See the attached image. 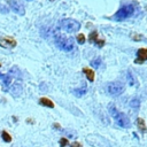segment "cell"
<instances>
[{"label":"cell","instance_id":"1","mask_svg":"<svg viewBox=\"0 0 147 147\" xmlns=\"http://www.w3.org/2000/svg\"><path fill=\"white\" fill-rule=\"evenodd\" d=\"M54 41H55V45L64 51V52H70L74 49V41L71 38H68V37H64L63 34H60V33H56L55 37H54Z\"/></svg>","mask_w":147,"mask_h":147},{"label":"cell","instance_id":"2","mask_svg":"<svg viewBox=\"0 0 147 147\" xmlns=\"http://www.w3.org/2000/svg\"><path fill=\"white\" fill-rule=\"evenodd\" d=\"M60 28L68 33H72L80 29V23L72 18H63L60 21Z\"/></svg>","mask_w":147,"mask_h":147},{"label":"cell","instance_id":"3","mask_svg":"<svg viewBox=\"0 0 147 147\" xmlns=\"http://www.w3.org/2000/svg\"><path fill=\"white\" fill-rule=\"evenodd\" d=\"M134 13V7L132 5H124L122 6L114 15V20L116 21H123L129 18L130 16H132Z\"/></svg>","mask_w":147,"mask_h":147},{"label":"cell","instance_id":"4","mask_svg":"<svg viewBox=\"0 0 147 147\" xmlns=\"http://www.w3.org/2000/svg\"><path fill=\"white\" fill-rule=\"evenodd\" d=\"M106 91H107L108 94L116 96V95L122 94L125 91V85L122 82H111V83H108L107 84Z\"/></svg>","mask_w":147,"mask_h":147},{"label":"cell","instance_id":"5","mask_svg":"<svg viewBox=\"0 0 147 147\" xmlns=\"http://www.w3.org/2000/svg\"><path fill=\"white\" fill-rule=\"evenodd\" d=\"M114 118H115L117 125H119L121 127L126 129V127L130 126V119H129V117H127L124 113H119V111H118V113L114 116Z\"/></svg>","mask_w":147,"mask_h":147},{"label":"cell","instance_id":"6","mask_svg":"<svg viewBox=\"0 0 147 147\" xmlns=\"http://www.w3.org/2000/svg\"><path fill=\"white\" fill-rule=\"evenodd\" d=\"M0 46L2 48H14L16 46V40L10 37H1L0 38Z\"/></svg>","mask_w":147,"mask_h":147},{"label":"cell","instance_id":"7","mask_svg":"<svg viewBox=\"0 0 147 147\" xmlns=\"http://www.w3.org/2000/svg\"><path fill=\"white\" fill-rule=\"evenodd\" d=\"M9 3H10V9L13 11H15L18 15H24L25 10H24V7H23V5L21 2H18L17 0H10Z\"/></svg>","mask_w":147,"mask_h":147},{"label":"cell","instance_id":"8","mask_svg":"<svg viewBox=\"0 0 147 147\" xmlns=\"http://www.w3.org/2000/svg\"><path fill=\"white\" fill-rule=\"evenodd\" d=\"M9 92H10V94H11L13 96H20V95H21V93L23 92L22 85H21V84H18V83H15V84L10 87Z\"/></svg>","mask_w":147,"mask_h":147},{"label":"cell","instance_id":"9","mask_svg":"<svg viewBox=\"0 0 147 147\" xmlns=\"http://www.w3.org/2000/svg\"><path fill=\"white\" fill-rule=\"evenodd\" d=\"M145 60H147V48H139L137 51V60H136V62L141 63Z\"/></svg>","mask_w":147,"mask_h":147},{"label":"cell","instance_id":"10","mask_svg":"<svg viewBox=\"0 0 147 147\" xmlns=\"http://www.w3.org/2000/svg\"><path fill=\"white\" fill-rule=\"evenodd\" d=\"M8 75H9L11 78H13V77H15V78H18V79H21V78H22L21 71H20V69H18L17 67H13V68L9 70Z\"/></svg>","mask_w":147,"mask_h":147},{"label":"cell","instance_id":"11","mask_svg":"<svg viewBox=\"0 0 147 147\" xmlns=\"http://www.w3.org/2000/svg\"><path fill=\"white\" fill-rule=\"evenodd\" d=\"M1 78H2V85H3V90H7V87L10 85V83H11V77L8 75V74H6V75H2L1 76Z\"/></svg>","mask_w":147,"mask_h":147},{"label":"cell","instance_id":"12","mask_svg":"<svg viewBox=\"0 0 147 147\" xmlns=\"http://www.w3.org/2000/svg\"><path fill=\"white\" fill-rule=\"evenodd\" d=\"M39 103H40L41 106H45V107H48V108H54L53 101H51V100L47 99V98H40V99H39Z\"/></svg>","mask_w":147,"mask_h":147},{"label":"cell","instance_id":"13","mask_svg":"<svg viewBox=\"0 0 147 147\" xmlns=\"http://www.w3.org/2000/svg\"><path fill=\"white\" fill-rule=\"evenodd\" d=\"M83 72L86 75V78L90 80V82H93L94 80V71L90 68H84L83 69Z\"/></svg>","mask_w":147,"mask_h":147},{"label":"cell","instance_id":"14","mask_svg":"<svg viewBox=\"0 0 147 147\" xmlns=\"http://www.w3.org/2000/svg\"><path fill=\"white\" fill-rule=\"evenodd\" d=\"M136 123H137V126H138V129L142 132V133H145L146 132V124H145V121L142 119V118H137V121H136Z\"/></svg>","mask_w":147,"mask_h":147},{"label":"cell","instance_id":"15","mask_svg":"<svg viewBox=\"0 0 147 147\" xmlns=\"http://www.w3.org/2000/svg\"><path fill=\"white\" fill-rule=\"evenodd\" d=\"M87 92V90H86V87H80V88H75L74 91H72V93L76 95V96H83L85 93Z\"/></svg>","mask_w":147,"mask_h":147},{"label":"cell","instance_id":"16","mask_svg":"<svg viewBox=\"0 0 147 147\" xmlns=\"http://www.w3.org/2000/svg\"><path fill=\"white\" fill-rule=\"evenodd\" d=\"M1 138H2V140L5 142H10L11 141V137H10V134L7 131H2L1 132Z\"/></svg>","mask_w":147,"mask_h":147},{"label":"cell","instance_id":"17","mask_svg":"<svg viewBox=\"0 0 147 147\" xmlns=\"http://www.w3.org/2000/svg\"><path fill=\"white\" fill-rule=\"evenodd\" d=\"M130 106H131L132 108H139V106H140V101H139V99H137V98L132 99V100L130 101Z\"/></svg>","mask_w":147,"mask_h":147},{"label":"cell","instance_id":"18","mask_svg":"<svg viewBox=\"0 0 147 147\" xmlns=\"http://www.w3.org/2000/svg\"><path fill=\"white\" fill-rule=\"evenodd\" d=\"M98 40V32L96 31H93L90 33V37H88V41L92 42V41H96Z\"/></svg>","mask_w":147,"mask_h":147},{"label":"cell","instance_id":"19","mask_svg":"<svg viewBox=\"0 0 147 147\" xmlns=\"http://www.w3.org/2000/svg\"><path fill=\"white\" fill-rule=\"evenodd\" d=\"M126 77H127V82H129V84H130L131 86H133V85L136 84V79H134L133 75H132V74H131V72L129 71V72H127V76H126Z\"/></svg>","mask_w":147,"mask_h":147},{"label":"cell","instance_id":"20","mask_svg":"<svg viewBox=\"0 0 147 147\" xmlns=\"http://www.w3.org/2000/svg\"><path fill=\"white\" fill-rule=\"evenodd\" d=\"M91 64H92V67H94V68H99L100 67V64H101V59H95V60H93L92 62H91Z\"/></svg>","mask_w":147,"mask_h":147},{"label":"cell","instance_id":"21","mask_svg":"<svg viewBox=\"0 0 147 147\" xmlns=\"http://www.w3.org/2000/svg\"><path fill=\"white\" fill-rule=\"evenodd\" d=\"M77 41H78V44H84L85 42V36L84 34H78L77 36Z\"/></svg>","mask_w":147,"mask_h":147},{"label":"cell","instance_id":"22","mask_svg":"<svg viewBox=\"0 0 147 147\" xmlns=\"http://www.w3.org/2000/svg\"><path fill=\"white\" fill-rule=\"evenodd\" d=\"M67 145H68V139L61 138V139H60V147H65Z\"/></svg>","mask_w":147,"mask_h":147},{"label":"cell","instance_id":"23","mask_svg":"<svg viewBox=\"0 0 147 147\" xmlns=\"http://www.w3.org/2000/svg\"><path fill=\"white\" fill-rule=\"evenodd\" d=\"M95 44H96L98 47H102V46L105 45V40H99V39H98V40L95 41Z\"/></svg>","mask_w":147,"mask_h":147},{"label":"cell","instance_id":"24","mask_svg":"<svg viewBox=\"0 0 147 147\" xmlns=\"http://www.w3.org/2000/svg\"><path fill=\"white\" fill-rule=\"evenodd\" d=\"M71 147H82V145H80L79 142H77V141H76V142H74V144L71 145Z\"/></svg>","mask_w":147,"mask_h":147},{"label":"cell","instance_id":"25","mask_svg":"<svg viewBox=\"0 0 147 147\" xmlns=\"http://www.w3.org/2000/svg\"><path fill=\"white\" fill-rule=\"evenodd\" d=\"M1 76H2V75H1V74H0V77H1Z\"/></svg>","mask_w":147,"mask_h":147},{"label":"cell","instance_id":"26","mask_svg":"<svg viewBox=\"0 0 147 147\" xmlns=\"http://www.w3.org/2000/svg\"><path fill=\"white\" fill-rule=\"evenodd\" d=\"M51 1H54V0H51Z\"/></svg>","mask_w":147,"mask_h":147},{"label":"cell","instance_id":"27","mask_svg":"<svg viewBox=\"0 0 147 147\" xmlns=\"http://www.w3.org/2000/svg\"><path fill=\"white\" fill-rule=\"evenodd\" d=\"M28 1H31V0H28Z\"/></svg>","mask_w":147,"mask_h":147},{"label":"cell","instance_id":"28","mask_svg":"<svg viewBox=\"0 0 147 147\" xmlns=\"http://www.w3.org/2000/svg\"><path fill=\"white\" fill-rule=\"evenodd\" d=\"M0 67H1V64H0Z\"/></svg>","mask_w":147,"mask_h":147}]
</instances>
